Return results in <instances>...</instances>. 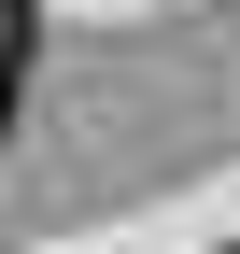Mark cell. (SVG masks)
I'll return each mask as SVG.
<instances>
[{
	"label": "cell",
	"instance_id": "cell-1",
	"mask_svg": "<svg viewBox=\"0 0 240 254\" xmlns=\"http://www.w3.org/2000/svg\"><path fill=\"white\" fill-rule=\"evenodd\" d=\"M43 43V0H0V57H28Z\"/></svg>",
	"mask_w": 240,
	"mask_h": 254
},
{
	"label": "cell",
	"instance_id": "cell-2",
	"mask_svg": "<svg viewBox=\"0 0 240 254\" xmlns=\"http://www.w3.org/2000/svg\"><path fill=\"white\" fill-rule=\"evenodd\" d=\"M14 99H28V57H0V141H14Z\"/></svg>",
	"mask_w": 240,
	"mask_h": 254
}]
</instances>
